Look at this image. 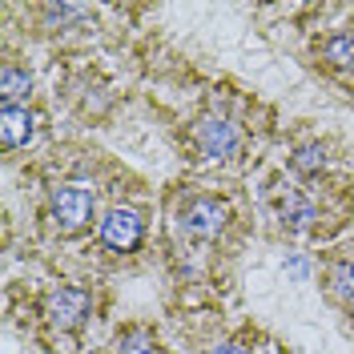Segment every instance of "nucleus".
Returning a JSON list of instances; mask_svg holds the SVG:
<instances>
[{
	"mask_svg": "<svg viewBox=\"0 0 354 354\" xmlns=\"http://www.w3.org/2000/svg\"><path fill=\"white\" fill-rule=\"evenodd\" d=\"M48 214H53L61 234H81L88 225V218H93V194H88L85 185L65 181V185H57L48 194Z\"/></svg>",
	"mask_w": 354,
	"mask_h": 354,
	"instance_id": "f257e3e1",
	"label": "nucleus"
},
{
	"mask_svg": "<svg viewBox=\"0 0 354 354\" xmlns=\"http://www.w3.org/2000/svg\"><path fill=\"white\" fill-rule=\"evenodd\" d=\"M230 225V205L221 198H194L181 209V234L194 242H214Z\"/></svg>",
	"mask_w": 354,
	"mask_h": 354,
	"instance_id": "f03ea898",
	"label": "nucleus"
},
{
	"mask_svg": "<svg viewBox=\"0 0 354 354\" xmlns=\"http://www.w3.org/2000/svg\"><path fill=\"white\" fill-rule=\"evenodd\" d=\"M194 141H198L201 157H209V161H234L238 149H242V129L230 117H205L194 129Z\"/></svg>",
	"mask_w": 354,
	"mask_h": 354,
	"instance_id": "7ed1b4c3",
	"label": "nucleus"
},
{
	"mask_svg": "<svg viewBox=\"0 0 354 354\" xmlns=\"http://www.w3.org/2000/svg\"><path fill=\"white\" fill-rule=\"evenodd\" d=\"M141 238H145V218L133 205H113L101 218V242L117 254H133L141 245Z\"/></svg>",
	"mask_w": 354,
	"mask_h": 354,
	"instance_id": "20e7f679",
	"label": "nucleus"
},
{
	"mask_svg": "<svg viewBox=\"0 0 354 354\" xmlns=\"http://www.w3.org/2000/svg\"><path fill=\"white\" fill-rule=\"evenodd\" d=\"M88 306H93V298H88L85 290L61 286V290H53V294L44 298V318H48V326L77 330V326L88 318Z\"/></svg>",
	"mask_w": 354,
	"mask_h": 354,
	"instance_id": "39448f33",
	"label": "nucleus"
},
{
	"mask_svg": "<svg viewBox=\"0 0 354 354\" xmlns=\"http://www.w3.org/2000/svg\"><path fill=\"white\" fill-rule=\"evenodd\" d=\"M37 137V113L28 105H4L0 109V145L4 149H21Z\"/></svg>",
	"mask_w": 354,
	"mask_h": 354,
	"instance_id": "423d86ee",
	"label": "nucleus"
},
{
	"mask_svg": "<svg viewBox=\"0 0 354 354\" xmlns=\"http://www.w3.org/2000/svg\"><path fill=\"white\" fill-rule=\"evenodd\" d=\"M28 93H32V73L28 68L8 65L0 73V101L4 105H21V101H28Z\"/></svg>",
	"mask_w": 354,
	"mask_h": 354,
	"instance_id": "0eeeda50",
	"label": "nucleus"
},
{
	"mask_svg": "<svg viewBox=\"0 0 354 354\" xmlns=\"http://www.w3.org/2000/svg\"><path fill=\"white\" fill-rule=\"evenodd\" d=\"M314 218H318V205H314L302 189L286 194V201H282V221H286L290 230H310Z\"/></svg>",
	"mask_w": 354,
	"mask_h": 354,
	"instance_id": "6e6552de",
	"label": "nucleus"
},
{
	"mask_svg": "<svg viewBox=\"0 0 354 354\" xmlns=\"http://www.w3.org/2000/svg\"><path fill=\"white\" fill-rule=\"evenodd\" d=\"M290 169L302 177H314L326 169V145H318V141H310V145H298L294 157H290Z\"/></svg>",
	"mask_w": 354,
	"mask_h": 354,
	"instance_id": "1a4fd4ad",
	"label": "nucleus"
},
{
	"mask_svg": "<svg viewBox=\"0 0 354 354\" xmlns=\"http://www.w3.org/2000/svg\"><path fill=\"white\" fill-rule=\"evenodd\" d=\"M322 57L330 61L334 68H354V37L351 32H338L322 44Z\"/></svg>",
	"mask_w": 354,
	"mask_h": 354,
	"instance_id": "9d476101",
	"label": "nucleus"
},
{
	"mask_svg": "<svg viewBox=\"0 0 354 354\" xmlns=\"http://www.w3.org/2000/svg\"><path fill=\"white\" fill-rule=\"evenodd\" d=\"M330 286L338 298H354V262H338L330 270Z\"/></svg>",
	"mask_w": 354,
	"mask_h": 354,
	"instance_id": "9b49d317",
	"label": "nucleus"
},
{
	"mask_svg": "<svg viewBox=\"0 0 354 354\" xmlns=\"http://www.w3.org/2000/svg\"><path fill=\"white\" fill-rule=\"evenodd\" d=\"M117 354H157V346H153V338H149L145 330H133V334H125V338H121Z\"/></svg>",
	"mask_w": 354,
	"mask_h": 354,
	"instance_id": "f8f14e48",
	"label": "nucleus"
},
{
	"mask_svg": "<svg viewBox=\"0 0 354 354\" xmlns=\"http://www.w3.org/2000/svg\"><path fill=\"white\" fill-rule=\"evenodd\" d=\"M44 17L53 24H65V21H73V17H85V8H77V4H48Z\"/></svg>",
	"mask_w": 354,
	"mask_h": 354,
	"instance_id": "ddd939ff",
	"label": "nucleus"
},
{
	"mask_svg": "<svg viewBox=\"0 0 354 354\" xmlns=\"http://www.w3.org/2000/svg\"><path fill=\"white\" fill-rule=\"evenodd\" d=\"M209 354H245L242 346H218V351H209Z\"/></svg>",
	"mask_w": 354,
	"mask_h": 354,
	"instance_id": "4468645a",
	"label": "nucleus"
}]
</instances>
